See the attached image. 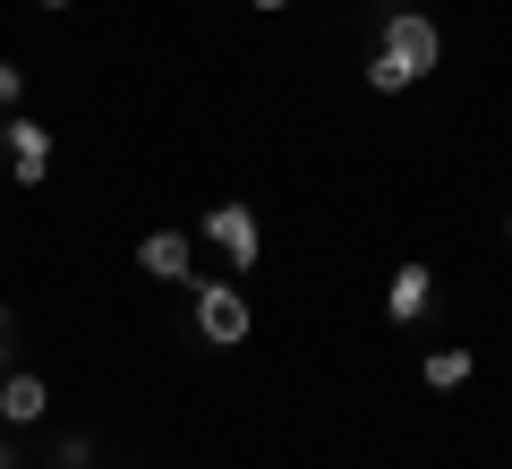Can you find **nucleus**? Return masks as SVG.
<instances>
[{
	"label": "nucleus",
	"instance_id": "9d476101",
	"mask_svg": "<svg viewBox=\"0 0 512 469\" xmlns=\"http://www.w3.org/2000/svg\"><path fill=\"white\" fill-rule=\"evenodd\" d=\"M18 94H26V69H18V60H0V111L18 103Z\"/></svg>",
	"mask_w": 512,
	"mask_h": 469
},
{
	"label": "nucleus",
	"instance_id": "f257e3e1",
	"mask_svg": "<svg viewBox=\"0 0 512 469\" xmlns=\"http://www.w3.org/2000/svg\"><path fill=\"white\" fill-rule=\"evenodd\" d=\"M436 60H444V26L427 18V9H393L384 35H376V60H367V86L376 94H410V86L436 77Z\"/></svg>",
	"mask_w": 512,
	"mask_h": 469
},
{
	"label": "nucleus",
	"instance_id": "0eeeda50",
	"mask_svg": "<svg viewBox=\"0 0 512 469\" xmlns=\"http://www.w3.org/2000/svg\"><path fill=\"white\" fill-rule=\"evenodd\" d=\"M427 307H436V273L402 265V273H393V290H384V316H393V325H427Z\"/></svg>",
	"mask_w": 512,
	"mask_h": 469
},
{
	"label": "nucleus",
	"instance_id": "f8f14e48",
	"mask_svg": "<svg viewBox=\"0 0 512 469\" xmlns=\"http://www.w3.org/2000/svg\"><path fill=\"white\" fill-rule=\"evenodd\" d=\"M0 469H18V444H9V435H0Z\"/></svg>",
	"mask_w": 512,
	"mask_h": 469
},
{
	"label": "nucleus",
	"instance_id": "6e6552de",
	"mask_svg": "<svg viewBox=\"0 0 512 469\" xmlns=\"http://www.w3.org/2000/svg\"><path fill=\"white\" fill-rule=\"evenodd\" d=\"M419 376L436 384V393H461V384L478 376V359H470V350H461V342H444V350H427V367H419Z\"/></svg>",
	"mask_w": 512,
	"mask_h": 469
},
{
	"label": "nucleus",
	"instance_id": "4468645a",
	"mask_svg": "<svg viewBox=\"0 0 512 469\" xmlns=\"http://www.w3.org/2000/svg\"><path fill=\"white\" fill-rule=\"evenodd\" d=\"M43 9H77V0H43Z\"/></svg>",
	"mask_w": 512,
	"mask_h": 469
},
{
	"label": "nucleus",
	"instance_id": "2eb2a0df",
	"mask_svg": "<svg viewBox=\"0 0 512 469\" xmlns=\"http://www.w3.org/2000/svg\"><path fill=\"white\" fill-rule=\"evenodd\" d=\"M504 239H512V214H504Z\"/></svg>",
	"mask_w": 512,
	"mask_h": 469
},
{
	"label": "nucleus",
	"instance_id": "1a4fd4ad",
	"mask_svg": "<svg viewBox=\"0 0 512 469\" xmlns=\"http://www.w3.org/2000/svg\"><path fill=\"white\" fill-rule=\"evenodd\" d=\"M52 469H94V444H86V435H60V444H52Z\"/></svg>",
	"mask_w": 512,
	"mask_h": 469
},
{
	"label": "nucleus",
	"instance_id": "f03ea898",
	"mask_svg": "<svg viewBox=\"0 0 512 469\" xmlns=\"http://www.w3.org/2000/svg\"><path fill=\"white\" fill-rule=\"evenodd\" d=\"M248 325H256V307H248V290H239L231 273H197V282H188V342L239 350Z\"/></svg>",
	"mask_w": 512,
	"mask_h": 469
},
{
	"label": "nucleus",
	"instance_id": "ddd939ff",
	"mask_svg": "<svg viewBox=\"0 0 512 469\" xmlns=\"http://www.w3.org/2000/svg\"><path fill=\"white\" fill-rule=\"evenodd\" d=\"M256 9H265V18H274V9H291V0H256Z\"/></svg>",
	"mask_w": 512,
	"mask_h": 469
},
{
	"label": "nucleus",
	"instance_id": "39448f33",
	"mask_svg": "<svg viewBox=\"0 0 512 469\" xmlns=\"http://www.w3.org/2000/svg\"><path fill=\"white\" fill-rule=\"evenodd\" d=\"M137 273H154V282H197V239L188 231H146L137 239Z\"/></svg>",
	"mask_w": 512,
	"mask_h": 469
},
{
	"label": "nucleus",
	"instance_id": "9b49d317",
	"mask_svg": "<svg viewBox=\"0 0 512 469\" xmlns=\"http://www.w3.org/2000/svg\"><path fill=\"white\" fill-rule=\"evenodd\" d=\"M0 376H9V307H0Z\"/></svg>",
	"mask_w": 512,
	"mask_h": 469
},
{
	"label": "nucleus",
	"instance_id": "7ed1b4c3",
	"mask_svg": "<svg viewBox=\"0 0 512 469\" xmlns=\"http://www.w3.org/2000/svg\"><path fill=\"white\" fill-rule=\"evenodd\" d=\"M205 239L222 248V265H231V273H256V256H265V231H256V205H239V197L205 214Z\"/></svg>",
	"mask_w": 512,
	"mask_h": 469
},
{
	"label": "nucleus",
	"instance_id": "423d86ee",
	"mask_svg": "<svg viewBox=\"0 0 512 469\" xmlns=\"http://www.w3.org/2000/svg\"><path fill=\"white\" fill-rule=\"evenodd\" d=\"M43 410H52V376L9 367V376H0V427H43Z\"/></svg>",
	"mask_w": 512,
	"mask_h": 469
},
{
	"label": "nucleus",
	"instance_id": "20e7f679",
	"mask_svg": "<svg viewBox=\"0 0 512 469\" xmlns=\"http://www.w3.org/2000/svg\"><path fill=\"white\" fill-rule=\"evenodd\" d=\"M0 154H9V180H18V188H43V180H52V128L26 120V111L0 128Z\"/></svg>",
	"mask_w": 512,
	"mask_h": 469
}]
</instances>
